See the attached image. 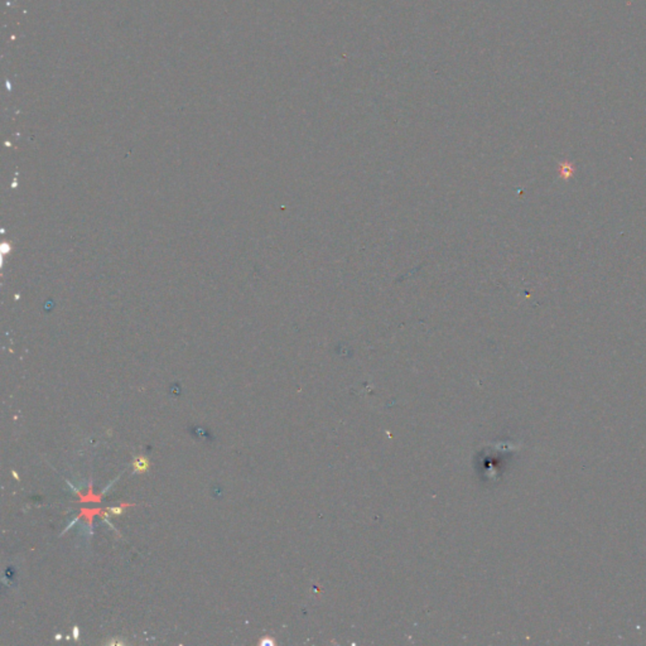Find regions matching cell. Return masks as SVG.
<instances>
[{
	"mask_svg": "<svg viewBox=\"0 0 646 646\" xmlns=\"http://www.w3.org/2000/svg\"><path fill=\"white\" fill-rule=\"evenodd\" d=\"M133 467L135 472H145L149 468V461L143 456L138 457L133 462Z\"/></svg>",
	"mask_w": 646,
	"mask_h": 646,
	"instance_id": "6da1fadb",
	"label": "cell"
},
{
	"mask_svg": "<svg viewBox=\"0 0 646 646\" xmlns=\"http://www.w3.org/2000/svg\"><path fill=\"white\" fill-rule=\"evenodd\" d=\"M75 639H77V627H75Z\"/></svg>",
	"mask_w": 646,
	"mask_h": 646,
	"instance_id": "3957f363",
	"label": "cell"
},
{
	"mask_svg": "<svg viewBox=\"0 0 646 646\" xmlns=\"http://www.w3.org/2000/svg\"><path fill=\"white\" fill-rule=\"evenodd\" d=\"M109 512L111 514H115V515H119V514L123 513V507H113V509H109Z\"/></svg>",
	"mask_w": 646,
	"mask_h": 646,
	"instance_id": "7a4b0ae2",
	"label": "cell"
}]
</instances>
